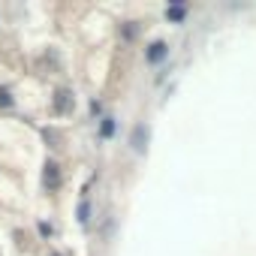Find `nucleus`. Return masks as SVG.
I'll use <instances>...</instances> for the list:
<instances>
[{
    "instance_id": "1",
    "label": "nucleus",
    "mask_w": 256,
    "mask_h": 256,
    "mask_svg": "<svg viewBox=\"0 0 256 256\" xmlns=\"http://www.w3.org/2000/svg\"><path fill=\"white\" fill-rule=\"evenodd\" d=\"M145 142H148V126H145V124H139L136 130H133L130 145H133V151H136V154H142V151H145Z\"/></svg>"
},
{
    "instance_id": "2",
    "label": "nucleus",
    "mask_w": 256,
    "mask_h": 256,
    "mask_svg": "<svg viewBox=\"0 0 256 256\" xmlns=\"http://www.w3.org/2000/svg\"><path fill=\"white\" fill-rule=\"evenodd\" d=\"M166 54H169V46H166V42H154V46L148 48V60H151V64H160Z\"/></svg>"
},
{
    "instance_id": "3",
    "label": "nucleus",
    "mask_w": 256,
    "mask_h": 256,
    "mask_svg": "<svg viewBox=\"0 0 256 256\" xmlns=\"http://www.w3.org/2000/svg\"><path fill=\"white\" fill-rule=\"evenodd\" d=\"M46 184H48V187H58V184H60V175H58V166H54V163L46 166Z\"/></svg>"
},
{
    "instance_id": "4",
    "label": "nucleus",
    "mask_w": 256,
    "mask_h": 256,
    "mask_svg": "<svg viewBox=\"0 0 256 256\" xmlns=\"http://www.w3.org/2000/svg\"><path fill=\"white\" fill-rule=\"evenodd\" d=\"M184 12H187V6L175 4V6H169V10H166V18H172V22H181V18H184Z\"/></svg>"
},
{
    "instance_id": "5",
    "label": "nucleus",
    "mask_w": 256,
    "mask_h": 256,
    "mask_svg": "<svg viewBox=\"0 0 256 256\" xmlns=\"http://www.w3.org/2000/svg\"><path fill=\"white\" fill-rule=\"evenodd\" d=\"M100 133H102L106 139H108V136L114 133V120H112V118H106V120H102V130H100Z\"/></svg>"
},
{
    "instance_id": "6",
    "label": "nucleus",
    "mask_w": 256,
    "mask_h": 256,
    "mask_svg": "<svg viewBox=\"0 0 256 256\" xmlns=\"http://www.w3.org/2000/svg\"><path fill=\"white\" fill-rule=\"evenodd\" d=\"M0 106H12V96H10V90H0Z\"/></svg>"
}]
</instances>
